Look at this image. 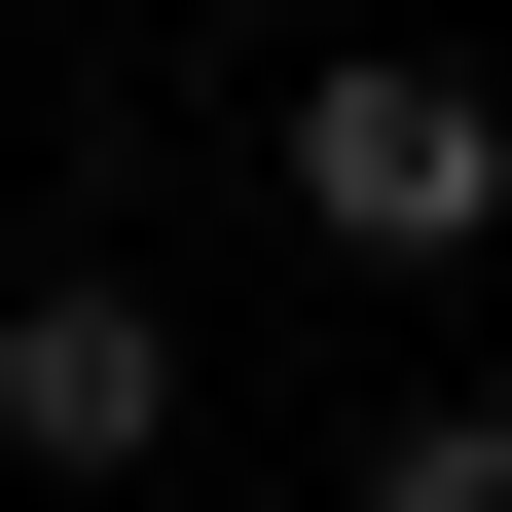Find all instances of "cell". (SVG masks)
<instances>
[{"instance_id": "cell-1", "label": "cell", "mask_w": 512, "mask_h": 512, "mask_svg": "<svg viewBox=\"0 0 512 512\" xmlns=\"http://www.w3.org/2000/svg\"><path fill=\"white\" fill-rule=\"evenodd\" d=\"M256 183H293V220H330L366 293H439V256H512V110L439 74V37H366V74H293V110H256Z\"/></svg>"}, {"instance_id": "cell-2", "label": "cell", "mask_w": 512, "mask_h": 512, "mask_svg": "<svg viewBox=\"0 0 512 512\" xmlns=\"http://www.w3.org/2000/svg\"><path fill=\"white\" fill-rule=\"evenodd\" d=\"M147 439H183V330L110 293V256H0V476L74 512V476H147Z\"/></svg>"}, {"instance_id": "cell-3", "label": "cell", "mask_w": 512, "mask_h": 512, "mask_svg": "<svg viewBox=\"0 0 512 512\" xmlns=\"http://www.w3.org/2000/svg\"><path fill=\"white\" fill-rule=\"evenodd\" d=\"M366 512H512V403H403V439H366Z\"/></svg>"}, {"instance_id": "cell-4", "label": "cell", "mask_w": 512, "mask_h": 512, "mask_svg": "<svg viewBox=\"0 0 512 512\" xmlns=\"http://www.w3.org/2000/svg\"><path fill=\"white\" fill-rule=\"evenodd\" d=\"M0 512H37V476H0Z\"/></svg>"}]
</instances>
